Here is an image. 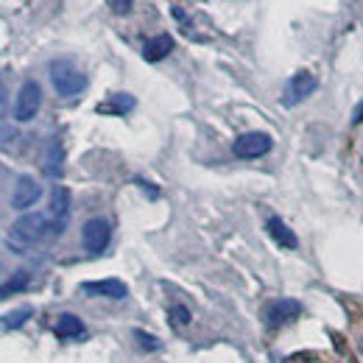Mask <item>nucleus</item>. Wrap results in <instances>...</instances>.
Masks as SVG:
<instances>
[{"instance_id":"f257e3e1","label":"nucleus","mask_w":363,"mask_h":363,"mask_svg":"<svg viewBox=\"0 0 363 363\" xmlns=\"http://www.w3.org/2000/svg\"><path fill=\"white\" fill-rule=\"evenodd\" d=\"M50 235H56L50 216H45V213H28V216H23V218H17L11 224V229H9V246L17 249V252H26V249L40 246Z\"/></svg>"},{"instance_id":"f03ea898","label":"nucleus","mask_w":363,"mask_h":363,"mask_svg":"<svg viewBox=\"0 0 363 363\" xmlns=\"http://www.w3.org/2000/svg\"><path fill=\"white\" fill-rule=\"evenodd\" d=\"M48 73H50L53 90L59 92L62 98H76L79 92H84V87H87V76L70 59H53L48 65Z\"/></svg>"},{"instance_id":"7ed1b4c3","label":"nucleus","mask_w":363,"mask_h":363,"mask_svg":"<svg viewBox=\"0 0 363 363\" xmlns=\"http://www.w3.org/2000/svg\"><path fill=\"white\" fill-rule=\"evenodd\" d=\"M40 104H43V90L37 82H23V87L17 90V98H14V121L20 123H28L37 118L40 112Z\"/></svg>"},{"instance_id":"20e7f679","label":"nucleus","mask_w":363,"mask_h":363,"mask_svg":"<svg viewBox=\"0 0 363 363\" xmlns=\"http://www.w3.org/2000/svg\"><path fill=\"white\" fill-rule=\"evenodd\" d=\"M299 316H302V305L296 299H274L263 308V321L272 330H279V327L296 321Z\"/></svg>"},{"instance_id":"39448f33","label":"nucleus","mask_w":363,"mask_h":363,"mask_svg":"<svg viewBox=\"0 0 363 363\" xmlns=\"http://www.w3.org/2000/svg\"><path fill=\"white\" fill-rule=\"evenodd\" d=\"M274 145V140L266 132H246L232 143V154L240 160H257L263 154H269Z\"/></svg>"},{"instance_id":"423d86ee","label":"nucleus","mask_w":363,"mask_h":363,"mask_svg":"<svg viewBox=\"0 0 363 363\" xmlns=\"http://www.w3.org/2000/svg\"><path fill=\"white\" fill-rule=\"evenodd\" d=\"M109 235H112V229L104 218H90L82 229V243H84L87 255H92V257L104 255L109 246Z\"/></svg>"},{"instance_id":"0eeeda50","label":"nucleus","mask_w":363,"mask_h":363,"mask_svg":"<svg viewBox=\"0 0 363 363\" xmlns=\"http://www.w3.org/2000/svg\"><path fill=\"white\" fill-rule=\"evenodd\" d=\"M316 87H318L316 76L308 73V70H302V73H296V76L288 79V84H285V90H282V104H285V106H296V104H302L308 95H313Z\"/></svg>"},{"instance_id":"6e6552de","label":"nucleus","mask_w":363,"mask_h":363,"mask_svg":"<svg viewBox=\"0 0 363 363\" xmlns=\"http://www.w3.org/2000/svg\"><path fill=\"white\" fill-rule=\"evenodd\" d=\"M48 216H50V221H53L56 235L65 232L67 221H70V190H67V187H62V184L53 187V193H50V213H48Z\"/></svg>"},{"instance_id":"1a4fd4ad","label":"nucleus","mask_w":363,"mask_h":363,"mask_svg":"<svg viewBox=\"0 0 363 363\" xmlns=\"http://www.w3.org/2000/svg\"><path fill=\"white\" fill-rule=\"evenodd\" d=\"M40 196H43V187L37 184V179H31V177H20L17 184H14L11 207H14V210H28V207H34V204L40 201Z\"/></svg>"},{"instance_id":"9d476101","label":"nucleus","mask_w":363,"mask_h":363,"mask_svg":"<svg viewBox=\"0 0 363 363\" xmlns=\"http://www.w3.org/2000/svg\"><path fill=\"white\" fill-rule=\"evenodd\" d=\"M82 291L90 296H109V299H126L129 288L121 279H92V282H82Z\"/></svg>"},{"instance_id":"9b49d317","label":"nucleus","mask_w":363,"mask_h":363,"mask_svg":"<svg viewBox=\"0 0 363 363\" xmlns=\"http://www.w3.org/2000/svg\"><path fill=\"white\" fill-rule=\"evenodd\" d=\"M62 165H65V148H62V140L53 137L48 143L45 157H43V174L48 179H59L62 177Z\"/></svg>"},{"instance_id":"f8f14e48","label":"nucleus","mask_w":363,"mask_h":363,"mask_svg":"<svg viewBox=\"0 0 363 363\" xmlns=\"http://www.w3.org/2000/svg\"><path fill=\"white\" fill-rule=\"evenodd\" d=\"M174 50V37L171 34H157L143 45V59L145 62H162Z\"/></svg>"},{"instance_id":"ddd939ff","label":"nucleus","mask_w":363,"mask_h":363,"mask_svg":"<svg viewBox=\"0 0 363 363\" xmlns=\"http://www.w3.org/2000/svg\"><path fill=\"white\" fill-rule=\"evenodd\" d=\"M266 229H269V235H272L274 240L279 243V246H285V249H296L299 246V240H296V235L291 232V227L282 221V218H269V224H266Z\"/></svg>"},{"instance_id":"4468645a","label":"nucleus","mask_w":363,"mask_h":363,"mask_svg":"<svg viewBox=\"0 0 363 363\" xmlns=\"http://www.w3.org/2000/svg\"><path fill=\"white\" fill-rule=\"evenodd\" d=\"M135 95H126V92H118V95H112L106 104H101L98 106V112L101 115H126V112H132L135 109Z\"/></svg>"},{"instance_id":"2eb2a0df","label":"nucleus","mask_w":363,"mask_h":363,"mask_svg":"<svg viewBox=\"0 0 363 363\" xmlns=\"http://www.w3.org/2000/svg\"><path fill=\"white\" fill-rule=\"evenodd\" d=\"M53 330H56L59 338H76V335H84V321L79 316H73V313H62L56 318Z\"/></svg>"},{"instance_id":"dca6fc26","label":"nucleus","mask_w":363,"mask_h":363,"mask_svg":"<svg viewBox=\"0 0 363 363\" xmlns=\"http://www.w3.org/2000/svg\"><path fill=\"white\" fill-rule=\"evenodd\" d=\"M28 279H31V274L28 272H17V274H11L9 279H6V285H3V299H9L11 294H20V291H26L28 288Z\"/></svg>"},{"instance_id":"f3484780","label":"nucleus","mask_w":363,"mask_h":363,"mask_svg":"<svg viewBox=\"0 0 363 363\" xmlns=\"http://www.w3.org/2000/svg\"><path fill=\"white\" fill-rule=\"evenodd\" d=\"M31 316H34L31 308H23L17 313H9V316H3V330H17V327H23Z\"/></svg>"},{"instance_id":"a211bd4d","label":"nucleus","mask_w":363,"mask_h":363,"mask_svg":"<svg viewBox=\"0 0 363 363\" xmlns=\"http://www.w3.org/2000/svg\"><path fill=\"white\" fill-rule=\"evenodd\" d=\"M135 341L140 344L143 352H157V350L162 347V341H160L157 335H148V333H143V330H135Z\"/></svg>"},{"instance_id":"6ab92c4d","label":"nucleus","mask_w":363,"mask_h":363,"mask_svg":"<svg viewBox=\"0 0 363 363\" xmlns=\"http://www.w3.org/2000/svg\"><path fill=\"white\" fill-rule=\"evenodd\" d=\"M168 318H171V324L184 327V324L190 321V313H187V308H184V305H174V308L168 311Z\"/></svg>"},{"instance_id":"aec40b11","label":"nucleus","mask_w":363,"mask_h":363,"mask_svg":"<svg viewBox=\"0 0 363 363\" xmlns=\"http://www.w3.org/2000/svg\"><path fill=\"white\" fill-rule=\"evenodd\" d=\"M106 3H109L112 14H129L132 6H135V0H106Z\"/></svg>"},{"instance_id":"412c9836","label":"nucleus","mask_w":363,"mask_h":363,"mask_svg":"<svg viewBox=\"0 0 363 363\" xmlns=\"http://www.w3.org/2000/svg\"><path fill=\"white\" fill-rule=\"evenodd\" d=\"M352 123H363V101L355 106V112H352Z\"/></svg>"}]
</instances>
